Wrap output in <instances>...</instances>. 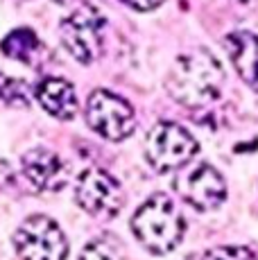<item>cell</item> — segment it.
Instances as JSON below:
<instances>
[{
  "label": "cell",
  "instance_id": "1",
  "mask_svg": "<svg viewBox=\"0 0 258 260\" xmlns=\"http://www.w3.org/2000/svg\"><path fill=\"white\" fill-rule=\"evenodd\" d=\"M224 79V68L215 54L204 48H195L175 59L168 71L166 88L181 107L202 109L220 98Z\"/></svg>",
  "mask_w": 258,
  "mask_h": 260
},
{
  "label": "cell",
  "instance_id": "2",
  "mask_svg": "<svg viewBox=\"0 0 258 260\" xmlns=\"http://www.w3.org/2000/svg\"><path fill=\"white\" fill-rule=\"evenodd\" d=\"M132 231L150 253L163 256L179 247L186 224H183V217L177 211L175 202L168 194L156 192L147 202H143L138 211L134 213Z\"/></svg>",
  "mask_w": 258,
  "mask_h": 260
},
{
  "label": "cell",
  "instance_id": "3",
  "mask_svg": "<svg viewBox=\"0 0 258 260\" xmlns=\"http://www.w3.org/2000/svg\"><path fill=\"white\" fill-rule=\"evenodd\" d=\"M200 145L188 129L177 122H158L145 141V158L158 172H172L192 161Z\"/></svg>",
  "mask_w": 258,
  "mask_h": 260
},
{
  "label": "cell",
  "instance_id": "4",
  "mask_svg": "<svg viewBox=\"0 0 258 260\" xmlns=\"http://www.w3.org/2000/svg\"><path fill=\"white\" fill-rule=\"evenodd\" d=\"M104 16L91 5H82L79 9L66 16L59 25V39L73 59L84 66H91L102 54L104 41Z\"/></svg>",
  "mask_w": 258,
  "mask_h": 260
},
{
  "label": "cell",
  "instance_id": "5",
  "mask_svg": "<svg viewBox=\"0 0 258 260\" xmlns=\"http://www.w3.org/2000/svg\"><path fill=\"white\" fill-rule=\"evenodd\" d=\"M14 247L23 260H66L68 240L52 217L32 215L14 233Z\"/></svg>",
  "mask_w": 258,
  "mask_h": 260
},
{
  "label": "cell",
  "instance_id": "6",
  "mask_svg": "<svg viewBox=\"0 0 258 260\" xmlns=\"http://www.w3.org/2000/svg\"><path fill=\"white\" fill-rule=\"evenodd\" d=\"M86 122L95 134L113 143L125 141L136 129V116L129 102L104 88H98L88 95Z\"/></svg>",
  "mask_w": 258,
  "mask_h": 260
},
{
  "label": "cell",
  "instance_id": "7",
  "mask_svg": "<svg viewBox=\"0 0 258 260\" xmlns=\"http://www.w3.org/2000/svg\"><path fill=\"white\" fill-rule=\"evenodd\" d=\"M175 192L195 211H213L227 199V183L211 163H195L175 177Z\"/></svg>",
  "mask_w": 258,
  "mask_h": 260
},
{
  "label": "cell",
  "instance_id": "8",
  "mask_svg": "<svg viewBox=\"0 0 258 260\" xmlns=\"http://www.w3.org/2000/svg\"><path fill=\"white\" fill-rule=\"evenodd\" d=\"M75 197L79 206L93 217H116L125 204L120 183L98 168H88L79 174Z\"/></svg>",
  "mask_w": 258,
  "mask_h": 260
},
{
  "label": "cell",
  "instance_id": "9",
  "mask_svg": "<svg viewBox=\"0 0 258 260\" xmlns=\"http://www.w3.org/2000/svg\"><path fill=\"white\" fill-rule=\"evenodd\" d=\"M23 174L34 188L43 192H57L71 179V166L57 152L46 147H34L21 158Z\"/></svg>",
  "mask_w": 258,
  "mask_h": 260
},
{
  "label": "cell",
  "instance_id": "10",
  "mask_svg": "<svg viewBox=\"0 0 258 260\" xmlns=\"http://www.w3.org/2000/svg\"><path fill=\"white\" fill-rule=\"evenodd\" d=\"M224 48L242 82L258 91V37L254 32L236 29L224 37Z\"/></svg>",
  "mask_w": 258,
  "mask_h": 260
},
{
  "label": "cell",
  "instance_id": "11",
  "mask_svg": "<svg viewBox=\"0 0 258 260\" xmlns=\"http://www.w3.org/2000/svg\"><path fill=\"white\" fill-rule=\"evenodd\" d=\"M34 98L43 107V111H48L52 118L59 120H73L77 116V93L73 88L71 82L61 77H48L34 88Z\"/></svg>",
  "mask_w": 258,
  "mask_h": 260
},
{
  "label": "cell",
  "instance_id": "12",
  "mask_svg": "<svg viewBox=\"0 0 258 260\" xmlns=\"http://www.w3.org/2000/svg\"><path fill=\"white\" fill-rule=\"evenodd\" d=\"M39 48H41V43H39L37 34L27 27L12 29V32L3 39V43H0V50H3L9 59H16V61H23V63H32L34 57L41 52Z\"/></svg>",
  "mask_w": 258,
  "mask_h": 260
},
{
  "label": "cell",
  "instance_id": "13",
  "mask_svg": "<svg viewBox=\"0 0 258 260\" xmlns=\"http://www.w3.org/2000/svg\"><path fill=\"white\" fill-rule=\"evenodd\" d=\"M32 98H34V88H29L27 82L0 73V100H3L5 104L25 109V107H29Z\"/></svg>",
  "mask_w": 258,
  "mask_h": 260
},
{
  "label": "cell",
  "instance_id": "14",
  "mask_svg": "<svg viewBox=\"0 0 258 260\" xmlns=\"http://www.w3.org/2000/svg\"><path fill=\"white\" fill-rule=\"evenodd\" d=\"M197 260H258L251 249L238 247V244H227V247H213L200 253Z\"/></svg>",
  "mask_w": 258,
  "mask_h": 260
},
{
  "label": "cell",
  "instance_id": "15",
  "mask_svg": "<svg viewBox=\"0 0 258 260\" xmlns=\"http://www.w3.org/2000/svg\"><path fill=\"white\" fill-rule=\"evenodd\" d=\"M79 260H113L111 253L107 251V247L100 242H88L86 247H84L82 256H79Z\"/></svg>",
  "mask_w": 258,
  "mask_h": 260
},
{
  "label": "cell",
  "instance_id": "16",
  "mask_svg": "<svg viewBox=\"0 0 258 260\" xmlns=\"http://www.w3.org/2000/svg\"><path fill=\"white\" fill-rule=\"evenodd\" d=\"M122 5H127V7L136 9V12H152V9L161 7L163 0H120Z\"/></svg>",
  "mask_w": 258,
  "mask_h": 260
},
{
  "label": "cell",
  "instance_id": "17",
  "mask_svg": "<svg viewBox=\"0 0 258 260\" xmlns=\"http://www.w3.org/2000/svg\"><path fill=\"white\" fill-rule=\"evenodd\" d=\"M59 5H73V3H77V0H57Z\"/></svg>",
  "mask_w": 258,
  "mask_h": 260
},
{
  "label": "cell",
  "instance_id": "18",
  "mask_svg": "<svg viewBox=\"0 0 258 260\" xmlns=\"http://www.w3.org/2000/svg\"><path fill=\"white\" fill-rule=\"evenodd\" d=\"M18 3H25V0H18Z\"/></svg>",
  "mask_w": 258,
  "mask_h": 260
}]
</instances>
